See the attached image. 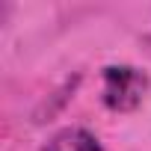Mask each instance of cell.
<instances>
[{
	"instance_id": "6da1fadb",
	"label": "cell",
	"mask_w": 151,
	"mask_h": 151,
	"mask_svg": "<svg viewBox=\"0 0 151 151\" xmlns=\"http://www.w3.org/2000/svg\"><path fill=\"white\" fill-rule=\"evenodd\" d=\"M148 74L133 65H107L101 71V101L113 113H133L148 95Z\"/></svg>"
},
{
	"instance_id": "7a4b0ae2",
	"label": "cell",
	"mask_w": 151,
	"mask_h": 151,
	"mask_svg": "<svg viewBox=\"0 0 151 151\" xmlns=\"http://www.w3.org/2000/svg\"><path fill=\"white\" fill-rule=\"evenodd\" d=\"M42 151H104V148L98 136H92L86 127H62L42 145Z\"/></svg>"
}]
</instances>
